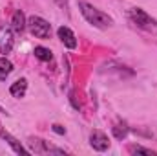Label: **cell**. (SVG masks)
I'll return each mask as SVG.
<instances>
[{"label":"cell","mask_w":157,"mask_h":156,"mask_svg":"<svg viewBox=\"0 0 157 156\" xmlns=\"http://www.w3.org/2000/svg\"><path fill=\"white\" fill-rule=\"evenodd\" d=\"M78 7H80L82 17H84L91 26L101 28V30H106V28L113 26V18H112L108 13H104V11L97 9L95 6H91V4H88V2H80V4H78Z\"/></svg>","instance_id":"obj_1"},{"label":"cell","mask_w":157,"mask_h":156,"mask_svg":"<svg viewBox=\"0 0 157 156\" xmlns=\"http://www.w3.org/2000/svg\"><path fill=\"white\" fill-rule=\"evenodd\" d=\"M130 20L143 31L146 33H152V35H157V20L152 18L144 9L141 7H133L130 9Z\"/></svg>","instance_id":"obj_2"},{"label":"cell","mask_w":157,"mask_h":156,"mask_svg":"<svg viewBox=\"0 0 157 156\" xmlns=\"http://www.w3.org/2000/svg\"><path fill=\"white\" fill-rule=\"evenodd\" d=\"M28 28H29L31 35H35L37 39H49V35H51V24L48 20H44L42 17H37V15L29 17Z\"/></svg>","instance_id":"obj_3"},{"label":"cell","mask_w":157,"mask_h":156,"mask_svg":"<svg viewBox=\"0 0 157 156\" xmlns=\"http://www.w3.org/2000/svg\"><path fill=\"white\" fill-rule=\"evenodd\" d=\"M29 151H31V153H37V154H48V153H53V154H66L64 149L53 147V145H49L48 142H44V140H40V138H29Z\"/></svg>","instance_id":"obj_4"},{"label":"cell","mask_w":157,"mask_h":156,"mask_svg":"<svg viewBox=\"0 0 157 156\" xmlns=\"http://www.w3.org/2000/svg\"><path fill=\"white\" fill-rule=\"evenodd\" d=\"M90 145L95 151L104 153V151L110 149V140H108V136L102 130H91V134H90Z\"/></svg>","instance_id":"obj_5"},{"label":"cell","mask_w":157,"mask_h":156,"mask_svg":"<svg viewBox=\"0 0 157 156\" xmlns=\"http://www.w3.org/2000/svg\"><path fill=\"white\" fill-rule=\"evenodd\" d=\"M13 44H15V39H13L11 30L2 26L0 28V51L2 53H9L13 50Z\"/></svg>","instance_id":"obj_6"},{"label":"cell","mask_w":157,"mask_h":156,"mask_svg":"<svg viewBox=\"0 0 157 156\" xmlns=\"http://www.w3.org/2000/svg\"><path fill=\"white\" fill-rule=\"evenodd\" d=\"M0 138H2V140H6V142H7V145H9L17 154H29V153H31V151H28V149H26V147L17 140V138H13V136H11L9 132H6V130H0Z\"/></svg>","instance_id":"obj_7"},{"label":"cell","mask_w":157,"mask_h":156,"mask_svg":"<svg viewBox=\"0 0 157 156\" xmlns=\"http://www.w3.org/2000/svg\"><path fill=\"white\" fill-rule=\"evenodd\" d=\"M57 33H59V39L64 42V46H66V48H70V50H75V48H77V39H75V33H73L70 28L60 26Z\"/></svg>","instance_id":"obj_8"},{"label":"cell","mask_w":157,"mask_h":156,"mask_svg":"<svg viewBox=\"0 0 157 156\" xmlns=\"http://www.w3.org/2000/svg\"><path fill=\"white\" fill-rule=\"evenodd\" d=\"M26 17H24V13L18 9V11H15L13 13V18H11V26H13V31L15 33H22L24 30H26Z\"/></svg>","instance_id":"obj_9"},{"label":"cell","mask_w":157,"mask_h":156,"mask_svg":"<svg viewBox=\"0 0 157 156\" xmlns=\"http://www.w3.org/2000/svg\"><path fill=\"white\" fill-rule=\"evenodd\" d=\"M26 90H28V81H26V79H18V81L13 83L11 88H9L11 96H13V97H18V99L26 96Z\"/></svg>","instance_id":"obj_10"},{"label":"cell","mask_w":157,"mask_h":156,"mask_svg":"<svg viewBox=\"0 0 157 156\" xmlns=\"http://www.w3.org/2000/svg\"><path fill=\"white\" fill-rule=\"evenodd\" d=\"M128 132H130V127H128L126 121H117V123H115V127H113V136H115L117 140H124V138L128 136Z\"/></svg>","instance_id":"obj_11"},{"label":"cell","mask_w":157,"mask_h":156,"mask_svg":"<svg viewBox=\"0 0 157 156\" xmlns=\"http://www.w3.org/2000/svg\"><path fill=\"white\" fill-rule=\"evenodd\" d=\"M13 72V64L9 59L6 57H0V81H6V77Z\"/></svg>","instance_id":"obj_12"},{"label":"cell","mask_w":157,"mask_h":156,"mask_svg":"<svg viewBox=\"0 0 157 156\" xmlns=\"http://www.w3.org/2000/svg\"><path fill=\"white\" fill-rule=\"evenodd\" d=\"M33 53H35V57H37V59H40V61H46V63L53 59V55H51V51H49L48 48H44V46H37Z\"/></svg>","instance_id":"obj_13"},{"label":"cell","mask_w":157,"mask_h":156,"mask_svg":"<svg viewBox=\"0 0 157 156\" xmlns=\"http://www.w3.org/2000/svg\"><path fill=\"white\" fill-rule=\"evenodd\" d=\"M128 151H130L132 154H148V156H155L157 154V153H154L152 149H144V147H141V145H130Z\"/></svg>","instance_id":"obj_14"},{"label":"cell","mask_w":157,"mask_h":156,"mask_svg":"<svg viewBox=\"0 0 157 156\" xmlns=\"http://www.w3.org/2000/svg\"><path fill=\"white\" fill-rule=\"evenodd\" d=\"M53 130H55L57 134H64V132H66V129L60 127V125H53Z\"/></svg>","instance_id":"obj_15"},{"label":"cell","mask_w":157,"mask_h":156,"mask_svg":"<svg viewBox=\"0 0 157 156\" xmlns=\"http://www.w3.org/2000/svg\"><path fill=\"white\" fill-rule=\"evenodd\" d=\"M0 114H6V110H4V109H2V107H0Z\"/></svg>","instance_id":"obj_16"}]
</instances>
